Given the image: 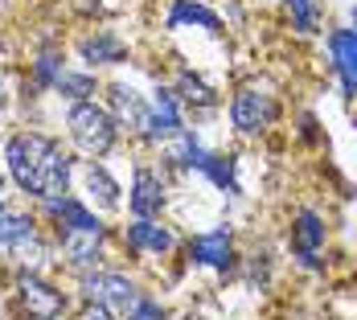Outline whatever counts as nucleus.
<instances>
[{"instance_id": "1", "label": "nucleus", "mask_w": 357, "mask_h": 320, "mask_svg": "<svg viewBox=\"0 0 357 320\" xmlns=\"http://www.w3.org/2000/svg\"><path fill=\"white\" fill-rule=\"evenodd\" d=\"M0 156H4V177L13 185V193L25 197L29 206L74 193L78 156L70 152V144H62V136H50L41 128H17L8 132Z\"/></svg>"}, {"instance_id": "2", "label": "nucleus", "mask_w": 357, "mask_h": 320, "mask_svg": "<svg viewBox=\"0 0 357 320\" xmlns=\"http://www.w3.org/2000/svg\"><path fill=\"white\" fill-rule=\"evenodd\" d=\"M62 132H66V144L78 160H107L123 140V132H119L115 115L103 107V99L70 103L62 111Z\"/></svg>"}, {"instance_id": "3", "label": "nucleus", "mask_w": 357, "mask_h": 320, "mask_svg": "<svg viewBox=\"0 0 357 320\" xmlns=\"http://www.w3.org/2000/svg\"><path fill=\"white\" fill-rule=\"evenodd\" d=\"M74 308L70 291H62L58 280L45 271H25L17 267L8 280V312L17 320H62Z\"/></svg>"}, {"instance_id": "4", "label": "nucleus", "mask_w": 357, "mask_h": 320, "mask_svg": "<svg viewBox=\"0 0 357 320\" xmlns=\"http://www.w3.org/2000/svg\"><path fill=\"white\" fill-rule=\"evenodd\" d=\"M280 91L271 86V82H263V78H247V82H238L234 91H230V128H234V136H243V140H259V136H267L275 123H280Z\"/></svg>"}, {"instance_id": "5", "label": "nucleus", "mask_w": 357, "mask_h": 320, "mask_svg": "<svg viewBox=\"0 0 357 320\" xmlns=\"http://www.w3.org/2000/svg\"><path fill=\"white\" fill-rule=\"evenodd\" d=\"M74 291H78V304H103V308L119 312V317L144 296L136 275L123 271V267H111V263L86 271V275H74Z\"/></svg>"}, {"instance_id": "6", "label": "nucleus", "mask_w": 357, "mask_h": 320, "mask_svg": "<svg viewBox=\"0 0 357 320\" xmlns=\"http://www.w3.org/2000/svg\"><path fill=\"white\" fill-rule=\"evenodd\" d=\"M185 263L197 267V271H210V275H238V263H243V250L234 243V226L230 222H218L210 230H197L193 238H185Z\"/></svg>"}, {"instance_id": "7", "label": "nucleus", "mask_w": 357, "mask_h": 320, "mask_svg": "<svg viewBox=\"0 0 357 320\" xmlns=\"http://www.w3.org/2000/svg\"><path fill=\"white\" fill-rule=\"evenodd\" d=\"M50 238L58 250V267H66L70 275H86L107 263V250L111 243H119V230H50Z\"/></svg>"}, {"instance_id": "8", "label": "nucleus", "mask_w": 357, "mask_h": 320, "mask_svg": "<svg viewBox=\"0 0 357 320\" xmlns=\"http://www.w3.org/2000/svg\"><path fill=\"white\" fill-rule=\"evenodd\" d=\"M119 247L132 259H169L185 247V238L165 218H128V226L119 230Z\"/></svg>"}, {"instance_id": "9", "label": "nucleus", "mask_w": 357, "mask_h": 320, "mask_svg": "<svg viewBox=\"0 0 357 320\" xmlns=\"http://www.w3.org/2000/svg\"><path fill=\"white\" fill-rule=\"evenodd\" d=\"M287 247L291 263L304 271H324V247H328V222L317 206H300L291 213V230H287Z\"/></svg>"}, {"instance_id": "10", "label": "nucleus", "mask_w": 357, "mask_h": 320, "mask_svg": "<svg viewBox=\"0 0 357 320\" xmlns=\"http://www.w3.org/2000/svg\"><path fill=\"white\" fill-rule=\"evenodd\" d=\"M128 218H160L169 206V177H165V165L156 160H136L132 165V181H128Z\"/></svg>"}, {"instance_id": "11", "label": "nucleus", "mask_w": 357, "mask_h": 320, "mask_svg": "<svg viewBox=\"0 0 357 320\" xmlns=\"http://www.w3.org/2000/svg\"><path fill=\"white\" fill-rule=\"evenodd\" d=\"M185 128H189V111H185V103L177 99L173 82H156L152 95H148V132H144L140 144L165 148L169 140H177Z\"/></svg>"}, {"instance_id": "12", "label": "nucleus", "mask_w": 357, "mask_h": 320, "mask_svg": "<svg viewBox=\"0 0 357 320\" xmlns=\"http://www.w3.org/2000/svg\"><path fill=\"white\" fill-rule=\"evenodd\" d=\"M33 210H37V218L45 222V230H91V234L111 230L107 218L95 210L78 189H74V193H62V197H45V201H37Z\"/></svg>"}, {"instance_id": "13", "label": "nucleus", "mask_w": 357, "mask_h": 320, "mask_svg": "<svg viewBox=\"0 0 357 320\" xmlns=\"http://www.w3.org/2000/svg\"><path fill=\"white\" fill-rule=\"evenodd\" d=\"M74 58H78V66H86V70H111V66H123L128 58H132V41L119 33V29H107V25H95V29H82V33L74 37Z\"/></svg>"}, {"instance_id": "14", "label": "nucleus", "mask_w": 357, "mask_h": 320, "mask_svg": "<svg viewBox=\"0 0 357 320\" xmlns=\"http://www.w3.org/2000/svg\"><path fill=\"white\" fill-rule=\"evenodd\" d=\"M99 99H103V107L115 115V123H119L123 136L144 140V132H148V95H144L140 86H132V82H123V78H107Z\"/></svg>"}, {"instance_id": "15", "label": "nucleus", "mask_w": 357, "mask_h": 320, "mask_svg": "<svg viewBox=\"0 0 357 320\" xmlns=\"http://www.w3.org/2000/svg\"><path fill=\"white\" fill-rule=\"evenodd\" d=\"M70 70V49L62 45V37H45L29 49V74L25 82L37 86L41 95H54V86L62 82V74Z\"/></svg>"}, {"instance_id": "16", "label": "nucleus", "mask_w": 357, "mask_h": 320, "mask_svg": "<svg viewBox=\"0 0 357 320\" xmlns=\"http://www.w3.org/2000/svg\"><path fill=\"white\" fill-rule=\"evenodd\" d=\"M165 29L169 33H185V29H202L210 37L226 33V17L210 0H169L165 4Z\"/></svg>"}, {"instance_id": "17", "label": "nucleus", "mask_w": 357, "mask_h": 320, "mask_svg": "<svg viewBox=\"0 0 357 320\" xmlns=\"http://www.w3.org/2000/svg\"><path fill=\"white\" fill-rule=\"evenodd\" d=\"M74 185L82 189V197H86L99 213H115L123 206V185L115 181V173H111L103 160H78Z\"/></svg>"}, {"instance_id": "18", "label": "nucleus", "mask_w": 357, "mask_h": 320, "mask_svg": "<svg viewBox=\"0 0 357 320\" xmlns=\"http://www.w3.org/2000/svg\"><path fill=\"white\" fill-rule=\"evenodd\" d=\"M45 234V222L37 218V210H21V206H8V210H0V259H17L21 250L37 243Z\"/></svg>"}, {"instance_id": "19", "label": "nucleus", "mask_w": 357, "mask_h": 320, "mask_svg": "<svg viewBox=\"0 0 357 320\" xmlns=\"http://www.w3.org/2000/svg\"><path fill=\"white\" fill-rule=\"evenodd\" d=\"M324 49H328V66L341 82V95L357 99V29L354 25H337L324 37Z\"/></svg>"}, {"instance_id": "20", "label": "nucleus", "mask_w": 357, "mask_h": 320, "mask_svg": "<svg viewBox=\"0 0 357 320\" xmlns=\"http://www.w3.org/2000/svg\"><path fill=\"white\" fill-rule=\"evenodd\" d=\"M173 91H177V99L185 103V111H193V115L218 111V103H222V91L202 70H193V66H177L173 70Z\"/></svg>"}, {"instance_id": "21", "label": "nucleus", "mask_w": 357, "mask_h": 320, "mask_svg": "<svg viewBox=\"0 0 357 320\" xmlns=\"http://www.w3.org/2000/svg\"><path fill=\"white\" fill-rule=\"evenodd\" d=\"M156 152H160V165L181 169V173H197V177H202V169H206V160H210L214 148L202 140L197 128H185L177 140H169L165 148H156Z\"/></svg>"}, {"instance_id": "22", "label": "nucleus", "mask_w": 357, "mask_h": 320, "mask_svg": "<svg viewBox=\"0 0 357 320\" xmlns=\"http://www.w3.org/2000/svg\"><path fill=\"white\" fill-rule=\"evenodd\" d=\"M103 95V78L95 70H86V66H78V62H70V70L62 74V82L54 86V99L58 103H86V99H99Z\"/></svg>"}, {"instance_id": "23", "label": "nucleus", "mask_w": 357, "mask_h": 320, "mask_svg": "<svg viewBox=\"0 0 357 320\" xmlns=\"http://www.w3.org/2000/svg\"><path fill=\"white\" fill-rule=\"evenodd\" d=\"M202 177L210 181L218 193H226V197H243V181H238V156H234V152H210V160H206Z\"/></svg>"}, {"instance_id": "24", "label": "nucleus", "mask_w": 357, "mask_h": 320, "mask_svg": "<svg viewBox=\"0 0 357 320\" xmlns=\"http://www.w3.org/2000/svg\"><path fill=\"white\" fill-rule=\"evenodd\" d=\"M287 13V25L296 37H317L324 29V13L317 0H280Z\"/></svg>"}, {"instance_id": "25", "label": "nucleus", "mask_w": 357, "mask_h": 320, "mask_svg": "<svg viewBox=\"0 0 357 320\" xmlns=\"http://www.w3.org/2000/svg\"><path fill=\"white\" fill-rule=\"evenodd\" d=\"M238 275H243V284H250V287H267L271 275H275V254H271L267 247L247 250L243 263H238Z\"/></svg>"}, {"instance_id": "26", "label": "nucleus", "mask_w": 357, "mask_h": 320, "mask_svg": "<svg viewBox=\"0 0 357 320\" xmlns=\"http://www.w3.org/2000/svg\"><path fill=\"white\" fill-rule=\"evenodd\" d=\"M119 320H169V308L160 304V296H152V291H144L140 300L123 312Z\"/></svg>"}, {"instance_id": "27", "label": "nucleus", "mask_w": 357, "mask_h": 320, "mask_svg": "<svg viewBox=\"0 0 357 320\" xmlns=\"http://www.w3.org/2000/svg\"><path fill=\"white\" fill-rule=\"evenodd\" d=\"M74 320H119V312H111V308H103V304H78Z\"/></svg>"}, {"instance_id": "28", "label": "nucleus", "mask_w": 357, "mask_h": 320, "mask_svg": "<svg viewBox=\"0 0 357 320\" xmlns=\"http://www.w3.org/2000/svg\"><path fill=\"white\" fill-rule=\"evenodd\" d=\"M74 13H82V17H107V0H70Z\"/></svg>"}, {"instance_id": "29", "label": "nucleus", "mask_w": 357, "mask_h": 320, "mask_svg": "<svg viewBox=\"0 0 357 320\" xmlns=\"http://www.w3.org/2000/svg\"><path fill=\"white\" fill-rule=\"evenodd\" d=\"M300 136L308 144H317V115H300Z\"/></svg>"}, {"instance_id": "30", "label": "nucleus", "mask_w": 357, "mask_h": 320, "mask_svg": "<svg viewBox=\"0 0 357 320\" xmlns=\"http://www.w3.org/2000/svg\"><path fill=\"white\" fill-rule=\"evenodd\" d=\"M13 206V185H8V177L0 173V210H8Z\"/></svg>"}, {"instance_id": "31", "label": "nucleus", "mask_w": 357, "mask_h": 320, "mask_svg": "<svg viewBox=\"0 0 357 320\" xmlns=\"http://www.w3.org/2000/svg\"><path fill=\"white\" fill-rule=\"evenodd\" d=\"M349 25H354V29H357V4H354V8H349Z\"/></svg>"}, {"instance_id": "32", "label": "nucleus", "mask_w": 357, "mask_h": 320, "mask_svg": "<svg viewBox=\"0 0 357 320\" xmlns=\"http://www.w3.org/2000/svg\"><path fill=\"white\" fill-rule=\"evenodd\" d=\"M0 320H8V308H4V300H0Z\"/></svg>"}, {"instance_id": "33", "label": "nucleus", "mask_w": 357, "mask_h": 320, "mask_svg": "<svg viewBox=\"0 0 357 320\" xmlns=\"http://www.w3.org/2000/svg\"><path fill=\"white\" fill-rule=\"evenodd\" d=\"M0 95H4V82H0Z\"/></svg>"}, {"instance_id": "34", "label": "nucleus", "mask_w": 357, "mask_h": 320, "mask_svg": "<svg viewBox=\"0 0 357 320\" xmlns=\"http://www.w3.org/2000/svg\"><path fill=\"white\" fill-rule=\"evenodd\" d=\"M202 320H210V317H202Z\"/></svg>"}, {"instance_id": "35", "label": "nucleus", "mask_w": 357, "mask_h": 320, "mask_svg": "<svg viewBox=\"0 0 357 320\" xmlns=\"http://www.w3.org/2000/svg\"><path fill=\"white\" fill-rule=\"evenodd\" d=\"M62 320H66V317H62Z\"/></svg>"}]
</instances>
